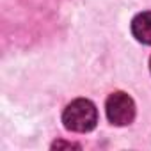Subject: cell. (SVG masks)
Segmentation results:
<instances>
[{"instance_id":"obj_1","label":"cell","mask_w":151,"mask_h":151,"mask_svg":"<svg viewBox=\"0 0 151 151\" xmlns=\"http://www.w3.org/2000/svg\"><path fill=\"white\" fill-rule=\"evenodd\" d=\"M62 123L64 128L69 132H77V133L91 132L98 123L96 105L91 100H84V98L71 101L62 114Z\"/></svg>"},{"instance_id":"obj_2","label":"cell","mask_w":151,"mask_h":151,"mask_svg":"<svg viewBox=\"0 0 151 151\" xmlns=\"http://www.w3.org/2000/svg\"><path fill=\"white\" fill-rule=\"evenodd\" d=\"M105 112H107V117L112 124L126 126L135 119V103L126 93L116 91L107 98Z\"/></svg>"},{"instance_id":"obj_3","label":"cell","mask_w":151,"mask_h":151,"mask_svg":"<svg viewBox=\"0 0 151 151\" xmlns=\"http://www.w3.org/2000/svg\"><path fill=\"white\" fill-rule=\"evenodd\" d=\"M132 34L137 41L151 45V11L140 13L132 22Z\"/></svg>"},{"instance_id":"obj_4","label":"cell","mask_w":151,"mask_h":151,"mask_svg":"<svg viewBox=\"0 0 151 151\" xmlns=\"http://www.w3.org/2000/svg\"><path fill=\"white\" fill-rule=\"evenodd\" d=\"M149 71H151V59H149Z\"/></svg>"}]
</instances>
